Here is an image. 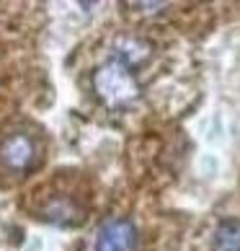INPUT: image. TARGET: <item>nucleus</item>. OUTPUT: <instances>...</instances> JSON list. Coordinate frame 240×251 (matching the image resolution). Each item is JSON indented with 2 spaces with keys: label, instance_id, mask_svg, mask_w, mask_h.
<instances>
[{
  "label": "nucleus",
  "instance_id": "f257e3e1",
  "mask_svg": "<svg viewBox=\"0 0 240 251\" xmlns=\"http://www.w3.org/2000/svg\"><path fill=\"white\" fill-rule=\"evenodd\" d=\"M137 246L140 233L129 218H109L93 241V251H137Z\"/></svg>",
  "mask_w": 240,
  "mask_h": 251
},
{
  "label": "nucleus",
  "instance_id": "f03ea898",
  "mask_svg": "<svg viewBox=\"0 0 240 251\" xmlns=\"http://www.w3.org/2000/svg\"><path fill=\"white\" fill-rule=\"evenodd\" d=\"M36 161V143L26 132H11L0 143V163L8 171H29Z\"/></svg>",
  "mask_w": 240,
  "mask_h": 251
},
{
  "label": "nucleus",
  "instance_id": "7ed1b4c3",
  "mask_svg": "<svg viewBox=\"0 0 240 251\" xmlns=\"http://www.w3.org/2000/svg\"><path fill=\"white\" fill-rule=\"evenodd\" d=\"M96 88L109 104H119L134 94V83L127 73V65H109L96 75Z\"/></svg>",
  "mask_w": 240,
  "mask_h": 251
},
{
  "label": "nucleus",
  "instance_id": "20e7f679",
  "mask_svg": "<svg viewBox=\"0 0 240 251\" xmlns=\"http://www.w3.org/2000/svg\"><path fill=\"white\" fill-rule=\"evenodd\" d=\"M215 249L217 251H240V220H222L215 230Z\"/></svg>",
  "mask_w": 240,
  "mask_h": 251
}]
</instances>
